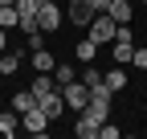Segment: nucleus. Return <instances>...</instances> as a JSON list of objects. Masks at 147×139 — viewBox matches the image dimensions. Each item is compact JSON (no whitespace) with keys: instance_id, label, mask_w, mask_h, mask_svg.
<instances>
[{"instance_id":"obj_2","label":"nucleus","mask_w":147,"mask_h":139,"mask_svg":"<svg viewBox=\"0 0 147 139\" xmlns=\"http://www.w3.org/2000/svg\"><path fill=\"white\" fill-rule=\"evenodd\" d=\"M57 90H61V98H65V107H69V111H82L86 102H90V86H86L82 78H74V82L57 86Z\"/></svg>"},{"instance_id":"obj_24","label":"nucleus","mask_w":147,"mask_h":139,"mask_svg":"<svg viewBox=\"0 0 147 139\" xmlns=\"http://www.w3.org/2000/svg\"><path fill=\"white\" fill-rule=\"evenodd\" d=\"M0 4H12V0H0Z\"/></svg>"},{"instance_id":"obj_6","label":"nucleus","mask_w":147,"mask_h":139,"mask_svg":"<svg viewBox=\"0 0 147 139\" xmlns=\"http://www.w3.org/2000/svg\"><path fill=\"white\" fill-rule=\"evenodd\" d=\"M21 119H25V123H21V127H25L29 135H45V131H49V119L41 115V107H33V111H25Z\"/></svg>"},{"instance_id":"obj_21","label":"nucleus","mask_w":147,"mask_h":139,"mask_svg":"<svg viewBox=\"0 0 147 139\" xmlns=\"http://www.w3.org/2000/svg\"><path fill=\"white\" fill-rule=\"evenodd\" d=\"M25 37H29V49H45V33L41 29H29Z\"/></svg>"},{"instance_id":"obj_14","label":"nucleus","mask_w":147,"mask_h":139,"mask_svg":"<svg viewBox=\"0 0 147 139\" xmlns=\"http://www.w3.org/2000/svg\"><path fill=\"white\" fill-rule=\"evenodd\" d=\"M21 53H8V49H4V53H0V78H8V74H16V70H21Z\"/></svg>"},{"instance_id":"obj_18","label":"nucleus","mask_w":147,"mask_h":139,"mask_svg":"<svg viewBox=\"0 0 147 139\" xmlns=\"http://www.w3.org/2000/svg\"><path fill=\"white\" fill-rule=\"evenodd\" d=\"M21 16H16V4H0V29H16Z\"/></svg>"},{"instance_id":"obj_10","label":"nucleus","mask_w":147,"mask_h":139,"mask_svg":"<svg viewBox=\"0 0 147 139\" xmlns=\"http://www.w3.org/2000/svg\"><path fill=\"white\" fill-rule=\"evenodd\" d=\"M98 119H90V115H82L78 119V127H74V135H78V139H98Z\"/></svg>"},{"instance_id":"obj_13","label":"nucleus","mask_w":147,"mask_h":139,"mask_svg":"<svg viewBox=\"0 0 147 139\" xmlns=\"http://www.w3.org/2000/svg\"><path fill=\"white\" fill-rule=\"evenodd\" d=\"M29 90H33V98H41V94H49V90H57V82H53V74H37Z\"/></svg>"},{"instance_id":"obj_20","label":"nucleus","mask_w":147,"mask_h":139,"mask_svg":"<svg viewBox=\"0 0 147 139\" xmlns=\"http://www.w3.org/2000/svg\"><path fill=\"white\" fill-rule=\"evenodd\" d=\"M131 65L135 70H147V45H135L131 49Z\"/></svg>"},{"instance_id":"obj_19","label":"nucleus","mask_w":147,"mask_h":139,"mask_svg":"<svg viewBox=\"0 0 147 139\" xmlns=\"http://www.w3.org/2000/svg\"><path fill=\"white\" fill-rule=\"evenodd\" d=\"M78 78H82L86 86H94V82H102V70H98L94 61H86V65H82V74H78Z\"/></svg>"},{"instance_id":"obj_3","label":"nucleus","mask_w":147,"mask_h":139,"mask_svg":"<svg viewBox=\"0 0 147 139\" xmlns=\"http://www.w3.org/2000/svg\"><path fill=\"white\" fill-rule=\"evenodd\" d=\"M61 21H65V12L53 4V0H41V8H37V25H41V33H57Z\"/></svg>"},{"instance_id":"obj_15","label":"nucleus","mask_w":147,"mask_h":139,"mask_svg":"<svg viewBox=\"0 0 147 139\" xmlns=\"http://www.w3.org/2000/svg\"><path fill=\"white\" fill-rule=\"evenodd\" d=\"M33 107H37L33 90H16V94H12V111H16V115H25V111H33Z\"/></svg>"},{"instance_id":"obj_4","label":"nucleus","mask_w":147,"mask_h":139,"mask_svg":"<svg viewBox=\"0 0 147 139\" xmlns=\"http://www.w3.org/2000/svg\"><path fill=\"white\" fill-rule=\"evenodd\" d=\"M37 107H41V115L53 123V119H61V111H65V98H61V90H49V94H41V98H37Z\"/></svg>"},{"instance_id":"obj_17","label":"nucleus","mask_w":147,"mask_h":139,"mask_svg":"<svg viewBox=\"0 0 147 139\" xmlns=\"http://www.w3.org/2000/svg\"><path fill=\"white\" fill-rule=\"evenodd\" d=\"M102 82H106V86H110V90H115V94H119V90H123V86H127V74H123V65H115V70H106V74H102Z\"/></svg>"},{"instance_id":"obj_8","label":"nucleus","mask_w":147,"mask_h":139,"mask_svg":"<svg viewBox=\"0 0 147 139\" xmlns=\"http://www.w3.org/2000/svg\"><path fill=\"white\" fill-rule=\"evenodd\" d=\"M82 115H90V119H98V123H106V119H110V98H94V94H90V102L82 107Z\"/></svg>"},{"instance_id":"obj_16","label":"nucleus","mask_w":147,"mask_h":139,"mask_svg":"<svg viewBox=\"0 0 147 139\" xmlns=\"http://www.w3.org/2000/svg\"><path fill=\"white\" fill-rule=\"evenodd\" d=\"M49 74H53V82H57V86H65V82H74V78H78V70H74V65H65V61H57Z\"/></svg>"},{"instance_id":"obj_1","label":"nucleus","mask_w":147,"mask_h":139,"mask_svg":"<svg viewBox=\"0 0 147 139\" xmlns=\"http://www.w3.org/2000/svg\"><path fill=\"white\" fill-rule=\"evenodd\" d=\"M86 29H90V41H98V45H110V41H115V33H119V25L110 21L106 12H94Z\"/></svg>"},{"instance_id":"obj_5","label":"nucleus","mask_w":147,"mask_h":139,"mask_svg":"<svg viewBox=\"0 0 147 139\" xmlns=\"http://www.w3.org/2000/svg\"><path fill=\"white\" fill-rule=\"evenodd\" d=\"M106 16L115 25H131L135 21V4H131V0H110V4H106Z\"/></svg>"},{"instance_id":"obj_12","label":"nucleus","mask_w":147,"mask_h":139,"mask_svg":"<svg viewBox=\"0 0 147 139\" xmlns=\"http://www.w3.org/2000/svg\"><path fill=\"white\" fill-rule=\"evenodd\" d=\"M74 57H78L82 65H86V61H94V57H98V41H90V37L78 41V45H74Z\"/></svg>"},{"instance_id":"obj_9","label":"nucleus","mask_w":147,"mask_h":139,"mask_svg":"<svg viewBox=\"0 0 147 139\" xmlns=\"http://www.w3.org/2000/svg\"><path fill=\"white\" fill-rule=\"evenodd\" d=\"M16 131H21V115H16L12 107H8V111H0V135H4V139H12Z\"/></svg>"},{"instance_id":"obj_23","label":"nucleus","mask_w":147,"mask_h":139,"mask_svg":"<svg viewBox=\"0 0 147 139\" xmlns=\"http://www.w3.org/2000/svg\"><path fill=\"white\" fill-rule=\"evenodd\" d=\"M4 49H8V33L0 29V53H4Z\"/></svg>"},{"instance_id":"obj_22","label":"nucleus","mask_w":147,"mask_h":139,"mask_svg":"<svg viewBox=\"0 0 147 139\" xmlns=\"http://www.w3.org/2000/svg\"><path fill=\"white\" fill-rule=\"evenodd\" d=\"M98 135H102V139H119V135H123V131H119V127H110V119H106V123H102V127H98Z\"/></svg>"},{"instance_id":"obj_25","label":"nucleus","mask_w":147,"mask_h":139,"mask_svg":"<svg viewBox=\"0 0 147 139\" xmlns=\"http://www.w3.org/2000/svg\"><path fill=\"white\" fill-rule=\"evenodd\" d=\"M143 4H147V0H143Z\"/></svg>"},{"instance_id":"obj_11","label":"nucleus","mask_w":147,"mask_h":139,"mask_svg":"<svg viewBox=\"0 0 147 139\" xmlns=\"http://www.w3.org/2000/svg\"><path fill=\"white\" fill-rule=\"evenodd\" d=\"M53 65H57V57H53L49 49H33V70H37V74H49Z\"/></svg>"},{"instance_id":"obj_7","label":"nucleus","mask_w":147,"mask_h":139,"mask_svg":"<svg viewBox=\"0 0 147 139\" xmlns=\"http://www.w3.org/2000/svg\"><path fill=\"white\" fill-rule=\"evenodd\" d=\"M65 16H69L74 25H82V29H86V25H90V16H94V8H90V0H69V12H65Z\"/></svg>"}]
</instances>
